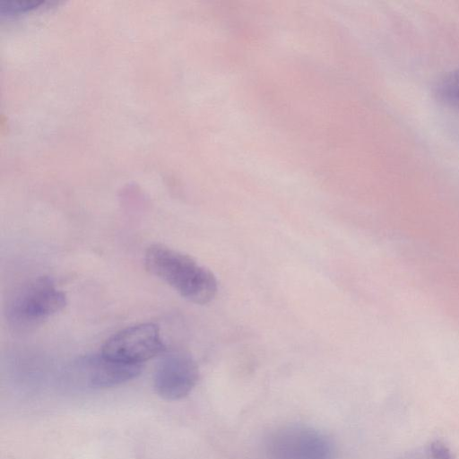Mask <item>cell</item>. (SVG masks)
<instances>
[{
	"label": "cell",
	"instance_id": "6da1fadb",
	"mask_svg": "<svg viewBox=\"0 0 459 459\" xmlns=\"http://www.w3.org/2000/svg\"><path fill=\"white\" fill-rule=\"evenodd\" d=\"M144 264L149 273L193 303L207 304L217 294V279L208 268L169 247L150 246L144 254Z\"/></svg>",
	"mask_w": 459,
	"mask_h": 459
},
{
	"label": "cell",
	"instance_id": "7a4b0ae2",
	"mask_svg": "<svg viewBox=\"0 0 459 459\" xmlns=\"http://www.w3.org/2000/svg\"><path fill=\"white\" fill-rule=\"evenodd\" d=\"M66 305V297L48 277H39L23 285L6 309L8 325L15 333H27L45 323Z\"/></svg>",
	"mask_w": 459,
	"mask_h": 459
},
{
	"label": "cell",
	"instance_id": "3957f363",
	"mask_svg": "<svg viewBox=\"0 0 459 459\" xmlns=\"http://www.w3.org/2000/svg\"><path fill=\"white\" fill-rule=\"evenodd\" d=\"M262 459H335V446L324 431L303 423L271 429L262 441Z\"/></svg>",
	"mask_w": 459,
	"mask_h": 459
},
{
	"label": "cell",
	"instance_id": "277c9868",
	"mask_svg": "<svg viewBox=\"0 0 459 459\" xmlns=\"http://www.w3.org/2000/svg\"><path fill=\"white\" fill-rule=\"evenodd\" d=\"M164 350L159 327L152 323H142L110 336L103 344L101 353L117 361L141 364Z\"/></svg>",
	"mask_w": 459,
	"mask_h": 459
},
{
	"label": "cell",
	"instance_id": "5b68a950",
	"mask_svg": "<svg viewBox=\"0 0 459 459\" xmlns=\"http://www.w3.org/2000/svg\"><path fill=\"white\" fill-rule=\"evenodd\" d=\"M199 378L198 366L185 351L164 355L154 373V389L163 399L174 401L188 395Z\"/></svg>",
	"mask_w": 459,
	"mask_h": 459
},
{
	"label": "cell",
	"instance_id": "8992f818",
	"mask_svg": "<svg viewBox=\"0 0 459 459\" xmlns=\"http://www.w3.org/2000/svg\"><path fill=\"white\" fill-rule=\"evenodd\" d=\"M142 364H129L111 359L102 353L78 358L72 370L80 383L91 388L112 387L136 377Z\"/></svg>",
	"mask_w": 459,
	"mask_h": 459
},
{
	"label": "cell",
	"instance_id": "52a82bcc",
	"mask_svg": "<svg viewBox=\"0 0 459 459\" xmlns=\"http://www.w3.org/2000/svg\"><path fill=\"white\" fill-rule=\"evenodd\" d=\"M56 4L58 2L53 0H1L0 18L10 19L30 11L48 9Z\"/></svg>",
	"mask_w": 459,
	"mask_h": 459
},
{
	"label": "cell",
	"instance_id": "ba28073f",
	"mask_svg": "<svg viewBox=\"0 0 459 459\" xmlns=\"http://www.w3.org/2000/svg\"><path fill=\"white\" fill-rule=\"evenodd\" d=\"M435 94L442 102L459 108V68L449 72L438 81Z\"/></svg>",
	"mask_w": 459,
	"mask_h": 459
},
{
	"label": "cell",
	"instance_id": "9c48e42d",
	"mask_svg": "<svg viewBox=\"0 0 459 459\" xmlns=\"http://www.w3.org/2000/svg\"><path fill=\"white\" fill-rule=\"evenodd\" d=\"M401 459H432L427 451L425 450L423 453H411L402 457Z\"/></svg>",
	"mask_w": 459,
	"mask_h": 459
}]
</instances>
